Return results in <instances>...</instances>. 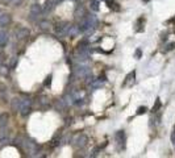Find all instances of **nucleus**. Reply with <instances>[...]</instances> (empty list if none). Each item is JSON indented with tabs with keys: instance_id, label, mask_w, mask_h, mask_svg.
Returning <instances> with one entry per match:
<instances>
[{
	"instance_id": "obj_17",
	"label": "nucleus",
	"mask_w": 175,
	"mask_h": 158,
	"mask_svg": "<svg viewBox=\"0 0 175 158\" xmlns=\"http://www.w3.org/2000/svg\"><path fill=\"white\" fill-rule=\"evenodd\" d=\"M161 106H162V104H161V100H159V99H157V100H156V104L153 106V112H154V113H156L157 111H159Z\"/></svg>"
},
{
	"instance_id": "obj_15",
	"label": "nucleus",
	"mask_w": 175,
	"mask_h": 158,
	"mask_svg": "<svg viewBox=\"0 0 175 158\" xmlns=\"http://www.w3.org/2000/svg\"><path fill=\"white\" fill-rule=\"evenodd\" d=\"M8 42V34L5 32H0V46H5Z\"/></svg>"
},
{
	"instance_id": "obj_16",
	"label": "nucleus",
	"mask_w": 175,
	"mask_h": 158,
	"mask_svg": "<svg viewBox=\"0 0 175 158\" xmlns=\"http://www.w3.org/2000/svg\"><path fill=\"white\" fill-rule=\"evenodd\" d=\"M116 140H117L120 144H124V141H125V136H124V132H117V133H116Z\"/></svg>"
},
{
	"instance_id": "obj_24",
	"label": "nucleus",
	"mask_w": 175,
	"mask_h": 158,
	"mask_svg": "<svg viewBox=\"0 0 175 158\" xmlns=\"http://www.w3.org/2000/svg\"><path fill=\"white\" fill-rule=\"evenodd\" d=\"M9 3H13V4H16V5H20L22 3V0H9Z\"/></svg>"
},
{
	"instance_id": "obj_19",
	"label": "nucleus",
	"mask_w": 175,
	"mask_h": 158,
	"mask_svg": "<svg viewBox=\"0 0 175 158\" xmlns=\"http://www.w3.org/2000/svg\"><path fill=\"white\" fill-rule=\"evenodd\" d=\"M57 108L65 109V108H66V103H65L63 100H58V101H57Z\"/></svg>"
},
{
	"instance_id": "obj_11",
	"label": "nucleus",
	"mask_w": 175,
	"mask_h": 158,
	"mask_svg": "<svg viewBox=\"0 0 175 158\" xmlns=\"http://www.w3.org/2000/svg\"><path fill=\"white\" fill-rule=\"evenodd\" d=\"M38 27H39V29H42V30H49L52 24H50V21H47V20H41V21L38 22Z\"/></svg>"
},
{
	"instance_id": "obj_22",
	"label": "nucleus",
	"mask_w": 175,
	"mask_h": 158,
	"mask_svg": "<svg viewBox=\"0 0 175 158\" xmlns=\"http://www.w3.org/2000/svg\"><path fill=\"white\" fill-rule=\"evenodd\" d=\"M50 84H52V75H49L46 78V80H45V86L46 87H50Z\"/></svg>"
},
{
	"instance_id": "obj_6",
	"label": "nucleus",
	"mask_w": 175,
	"mask_h": 158,
	"mask_svg": "<svg viewBox=\"0 0 175 158\" xmlns=\"http://www.w3.org/2000/svg\"><path fill=\"white\" fill-rule=\"evenodd\" d=\"M11 21H12V17H11L9 13L0 15V27H7V25L11 24Z\"/></svg>"
},
{
	"instance_id": "obj_10",
	"label": "nucleus",
	"mask_w": 175,
	"mask_h": 158,
	"mask_svg": "<svg viewBox=\"0 0 175 158\" xmlns=\"http://www.w3.org/2000/svg\"><path fill=\"white\" fill-rule=\"evenodd\" d=\"M30 13L34 16H38L42 13V7L39 4H32L30 5Z\"/></svg>"
},
{
	"instance_id": "obj_8",
	"label": "nucleus",
	"mask_w": 175,
	"mask_h": 158,
	"mask_svg": "<svg viewBox=\"0 0 175 158\" xmlns=\"http://www.w3.org/2000/svg\"><path fill=\"white\" fill-rule=\"evenodd\" d=\"M24 145H25V148H27V150L29 152V153H36L37 152V149H38V146L36 145L33 141H25L24 142Z\"/></svg>"
},
{
	"instance_id": "obj_9",
	"label": "nucleus",
	"mask_w": 175,
	"mask_h": 158,
	"mask_svg": "<svg viewBox=\"0 0 175 158\" xmlns=\"http://www.w3.org/2000/svg\"><path fill=\"white\" fill-rule=\"evenodd\" d=\"M86 15H87V13H86V9H84L82 5H79L77 9H75V13H74V16H75V19H77V20H82Z\"/></svg>"
},
{
	"instance_id": "obj_23",
	"label": "nucleus",
	"mask_w": 175,
	"mask_h": 158,
	"mask_svg": "<svg viewBox=\"0 0 175 158\" xmlns=\"http://www.w3.org/2000/svg\"><path fill=\"white\" fill-rule=\"evenodd\" d=\"M171 142L175 145V126H174V129H173V134H171Z\"/></svg>"
},
{
	"instance_id": "obj_20",
	"label": "nucleus",
	"mask_w": 175,
	"mask_h": 158,
	"mask_svg": "<svg viewBox=\"0 0 175 158\" xmlns=\"http://www.w3.org/2000/svg\"><path fill=\"white\" fill-rule=\"evenodd\" d=\"M7 136H8V132L5 131V129H1V131H0V141H1V140H5V138H7Z\"/></svg>"
},
{
	"instance_id": "obj_12",
	"label": "nucleus",
	"mask_w": 175,
	"mask_h": 158,
	"mask_svg": "<svg viewBox=\"0 0 175 158\" xmlns=\"http://www.w3.org/2000/svg\"><path fill=\"white\" fill-rule=\"evenodd\" d=\"M8 120H9L8 113H1L0 115V128H4V126L8 124Z\"/></svg>"
},
{
	"instance_id": "obj_14",
	"label": "nucleus",
	"mask_w": 175,
	"mask_h": 158,
	"mask_svg": "<svg viewBox=\"0 0 175 158\" xmlns=\"http://www.w3.org/2000/svg\"><path fill=\"white\" fill-rule=\"evenodd\" d=\"M77 74L79 77H86V75H90V69L88 67H78Z\"/></svg>"
},
{
	"instance_id": "obj_26",
	"label": "nucleus",
	"mask_w": 175,
	"mask_h": 158,
	"mask_svg": "<svg viewBox=\"0 0 175 158\" xmlns=\"http://www.w3.org/2000/svg\"><path fill=\"white\" fill-rule=\"evenodd\" d=\"M174 46H175V44H170V45H169V47H167V50H171Z\"/></svg>"
},
{
	"instance_id": "obj_7",
	"label": "nucleus",
	"mask_w": 175,
	"mask_h": 158,
	"mask_svg": "<svg viewBox=\"0 0 175 158\" xmlns=\"http://www.w3.org/2000/svg\"><path fill=\"white\" fill-rule=\"evenodd\" d=\"M79 33H80V28H79L78 25H70L69 30H67V36H69V37H75Z\"/></svg>"
},
{
	"instance_id": "obj_21",
	"label": "nucleus",
	"mask_w": 175,
	"mask_h": 158,
	"mask_svg": "<svg viewBox=\"0 0 175 158\" xmlns=\"http://www.w3.org/2000/svg\"><path fill=\"white\" fill-rule=\"evenodd\" d=\"M146 111H148V108H146V107H140V108L137 109V115H142V113H146Z\"/></svg>"
},
{
	"instance_id": "obj_2",
	"label": "nucleus",
	"mask_w": 175,
	"mask_h": 158,
	"mask_svg": "<svg viewBox=\"0 0 175 158\" xmlns=\"http://www.w3.org/2000/svg\"><path fill=\"white\" fill-rule=\"evenodd\" d=\"M74 142L75 145L78 146V148H84V146L87 145V142H88V137L86 136V134H77L74 138Z\"/></svg>"
},
{
	"instance_id": "obj_5",
	"label": "nucleus",
	"mask_w": 175,
	"mask_h": 158,
	"mask_svg": "<svg viewBox=\"0 0 175 158\" xmlns=\"http://www.w3.org/2000/svg\"><path fill=\"white\" fill-rule=\"evenodd\" d=\"M134 78H136V71H131L128 75H126V78H125V80H124V83H123V86L124 87H128V86H132V84L134 83Z\"/></svg>"
},
{
	"instance_id": "obj_4",
	"label": "nucleus",
	"mask_w": 175,
	"mask_h": 158,
	"mask_svg": "<svg viewBox=\"0 0 175 158\" xmlns=\"http://www.w3.org/2000/svg\"><path fill=\"white\" fill-rule=\"evenodd\" d=\"M29 34H30V32H29L28 28H19V29L16 30V37H17L19 40L28 38V37H29Z\"/></svg>"
},
{
	"instance_id": "obj_3",
	"label": "nucleus",
	"mask_w": 175,
	"mask_h": 158,
	"mask_svg": "<svg viewBox=\"0 0 175 158\" xmlns=\"http://www.w3.org/2000/svg\"><path fill=\"white\" fill-rule=\"evenodd\" d=\"M70 28V24L66 21L63 22H59V24L57 25V28H55V32H57L58 36H63V34H67V30H69Z\"/></svg>"
},
{
	"instance_id": "obj_18",
	"label": "nucleus",
	"mask_w": 175,
	"mask_h": 158,
	"mask_svg": "<svg viewBox=\"0 0 175 158\" xmlns=\"http://www.w3.org/2000/svg\"><path fill=\"white\" fill-rule=\"evenodd\" d=\"M91 8L94 11H99V1H96V0H91Z\"/></svg>"
},
{
	"instance_id": "obj_1",
	"label": "nucleus",
	"mask_w": 175,
	"mask_h": 158,
	"mask_svg": "<svg viewBox=\"0 0 175 158\" xmlns=\"http://www.w3.org/2000/svg\"><path fill=\"white\" fill-rule=\"evenodd\" d=\"M32 111V101L29 99L27 100H21V107H20V113L21 116H28Z\"/></svg>"
},
{
	"instance_id": "obj_25",
	"label": "nucleus",
	"mask_w": 175,
	"mask_h": 158,
	"mask_svg": "<svg viewBox=\"0 0 175 158\" xmlns=\"http://www.w3.org/2000/svg\"><path fill=\"white\" fill-rule=\"evenodd\" d=\"M136 57H137V58H140V57H141V50H140V49H137V50H136Z\"/></svg>"
},
{
	"instance_id": "obj_13",
	"label": "nucleus",
	"mask_w": 175,
	"mask_h": 158,
	"mask_svg": "<svg viewBox=\"0 0 175 158\" xmlns=\"http://www.w3.org/2000/svg\"><path fill=\"white\" fill-rule=\"evenodd\" d=\"M20 107H21V99L15 98L12 100V109L17 112V111H20Z\"/></svg>"
}]
</instances>
